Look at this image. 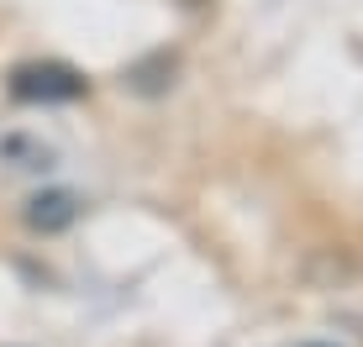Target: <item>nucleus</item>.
Returning a JSON list of instances; mask_svg holds the SVG:
<instances>
[{"label": "nucleus", "instance_id": "1", "mask_svg": "<svg viewBox=\"0 0 363 347\" xmlns=\"http://www.w3.org/2000/svg\"><path fill=\"white\" fill-rule=\"evenodd\" d=\"M11 101L21 106H74L90 95V79H84L74 64H64V58H32V64H16L6 79Z\"/></svg>", "mask_w": 363, "mask_h": 347}, {"label": "nucleus", "instance_id": "2", "mask_svg": "<svg viewBox=\"0 0 363 347\" xmlns=\"http://www.w3.org/2000/svg\"><path fill=\"white\" fill-rule=\"evenodd\" d=\"M21 216H27V227L43 232V237L69 232L74 221H79V195H74V190H43V195H32V200H27Z\"/></svg>", "mask_w": 363, "mask_h": 347}, {"label": "nucleus", "instance_id": "3", "mask_svg": "<svg viewBox=\"0 0 363 347\" xmlns=\"http://www.w3.org/2000/svg\"><path fill=\"white\" fill-rule=\"evenodd\" d=\"M174 69H179V58H174L169 47H158V53L137 58V64L127 69V90H137V95H164L169 84H174Z\"/></svg>", "mask_w": 363, "mask_h": 347}, {"label": "nucleus", "instance_id": "4", "mask_svg": "<svg viewBox=\"0 0 363 347\" xmlns=\"http://www.w3.org/2000/svg\"><path fill=\"white\" fill-rule=\"evenodd\" d=\"M306 347H321V342H306Z\"/></svg>", "mask_w": 363, "mask_h": 347}]
</instances>
